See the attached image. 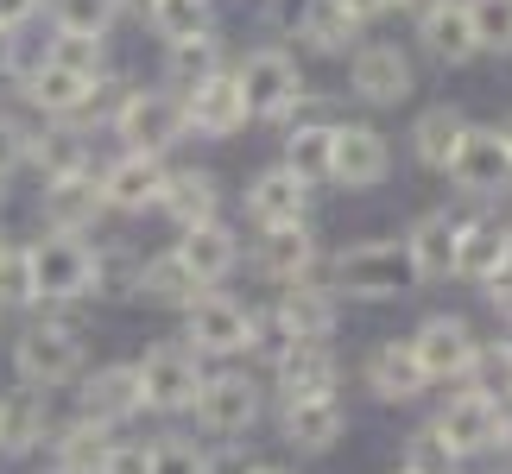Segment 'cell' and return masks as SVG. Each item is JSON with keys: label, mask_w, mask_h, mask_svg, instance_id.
<instances>
[{"label": "cell", "mask_w": 512, "mask_h": 474, "mask_svg": "<svg viewBox=\"0 0 512 474\" xmlns=\"http://www.w3.org/2000/svg\"><path fill=\"white\" fill-rule=\"evenodd\" d=\"M133 279H140V260H133L127 247H102V253H95L89 291H102V298H133Z\"/></svg>", "instance_id": "b9f144b4"}, {"label": "cell", "mask_w": 512, "mask_h": 474, "mask_svg": "<svg viewBox=\"0 0 512 474\" xmlns=\"http://www.w3.org/2000/svg\"><path fill=\"white\" fill-rule=\"evenodd\" d=\"M108 196H102V177L83 171H64V177H45V228L57 234H89L95 222H102Z\"/></svg>", "instance_id": "4fadbf2b"}, {"label": "cell", "mask_w": 512, "mask_h": 474, "mask_svg": "<svg viewBox=\"0 0 512 474\" xmlns=\"http://www.w3.org/2000/svg\"><path fill=\"white\" fill-rule=\"evenodd\" d=\"M177 260L196 272V285H222L234 272V260H241V241H234L222 222H196V228H184V241H177Z\"/></svg>", "instance_id": "4316f807"}, {"label": "cell", "mask_w": 512, "mask_h": 474, "mask_svg": "<svg viewBox=\"0 0 512 474\" xmlns=\"http://www.w3.org/2000/svg\"><path fill=\"white\" fill-rule=\"evenodd\" d=\"M443 171L462 196H506L512 190V152L500 140V127H462V140Z\"/></svg>", "instance_id": "8992f818"}, {"label": "cell", "mask_w": 512, "mask_h": 474, "mask_svg": "<svg viewBox=\"0 0 512 474\" xmlns=\"http://www.w3.org/2000/svg\"><path fill=\"white\" fill-rule=\"evenodd\" d=\"M392 171V146L380 127H336L329 133V177L342 190H373Z\"/></svg>", "instance_id": "8fae6325"}, {"label": "cell", "mask_w": 512, "mask_h": 474, "mask_svg": "<svg viewBox=\"0 0 512 474\" xmlns=\"http://www.w3.org/2000/svg\"><path fill=\"white\" fill-rule=\"evenodd\" d=\"M247 468H253V462L241 456V449H228V456H209V468H203V474H247Z\"/></svg>", "instance_id": "f5cc1de1"}, {"label": "cell", "mask_w": 512, "mask_h": 474, "mask_svg": "<svg viewBox=\"0 0 512 474\" xmlns=\"http://www.w3.org/2000/svg\"><path fill=\"white\" fill-rule=\"evenodd\" d=\"M336 354L323 342H285L279 354V399H323V392H336Z\"/></svg>", "instance_id": "cb8c5ba5"}, {"label": "cell", "mask_w": 512, "mask_h": 474, "mask_svg": "<svg viewBox=\"0 0 512 474\" xmlns=\"http://www.w3.org/2000/svg\"><path fill=\"white\" fill-rule=\"evenodd\" d=\"M121 7H133V13H146V7H152V0H121Z\"/></svg>", "instance_id": "11a10c76"}, {"label": "cell", "mask_w": 512, "mask_h": 474, "mask_svg": "<svg viewBox=\"0 0 512 474\" xmlns=\"http://www.w3.org/2000/svg\"><path fill=\"white\" fill-rule=\"evenodd\" d=\"M26 158H32L45 177H64V171H83V165H89V146H83V133H76L70 121H57L51 133H38V140L26 146Z\"/></svg>", "instance_id": "d590c367"}, {"label": "cell", "mask_w": 512, "mask_h": 474, "mask_svg": "<svg viewBox=\"0 0 512 474\" xmlns=\"http://www.w3.org/2000/svg\"><path fill=\"white\" fill-rule=\"evenodd\" d=\"M329 133H336V121L285 127V165L298 171L304 184H317V177H329Z\"/></svg>", "instance_id": "8d00e7d4"}, {"label": "cell", "mask_w": 512, "mask_h": 474, "mask_svg": "<svg viewBox=\"0 0 512 474\" xmlns=\"http://www.w3.org/2000/svg\"><path fill=\"white\" fill-rule=\"evenodd\" d=\"M184 121H190L196 133H209V140H228V133H241V127L253 121V114H247V95H241V83L215 70L209 83L184 89Z\"/></svg>", "instance_id": "2e32d148"}, {"label": "cell", "mask_w": 512, "mask_h": 474, "mask_svg": "<svg viewBox=\"0 0 512 474\" xmlns=\"http://www.w3.org/2000/svg\"><path fill=\"white\" fill-rule=\"evenodd\" d=\"M367 386H373V399H386V405H411V399L430 392V373L418 367L411 342H380L367 354Z\"/></svg>", "instance_id": "44dd1931"}, {"label": "cell", "mask_w": 512, "mask_h": 474, "mask_svg": "<svg viewBox=\"0 0 512 474\" xmlns=\"http://www.w3.org/2000/svg\"><path fill=\"white\" fill-rule=\"evenodd\" d=\"M279 329H285V342H329L336 335V298L317 291L310 279L285 285L279 291Z\"/></svg>", "instance_id": "d4e9b609"}, {"label": "cell", "mask_w": 512, "mask_h": 474, "mask_svg": "<svg viewBox=\"0 0 512 474\" xmlns=\"http://www.w3.org/2000/svg\"><path fill=\"white\" fill-rule=\"evenodd\" d=\"M329 285L348 291V298H361V304H386V298H405V291L418 285V272H411L405 241H354V247L336 253Z\"/></svg>", "instance_id": "6da1fadb"}, {"label": "cell", "mask_w": 512, "mask_h": 474, "mask_svg": "<svg viewBox=\"0 0 512 474\" xmlns=\"http://www.w3.org/2000/svg\"><path fill=\"white\" fill-rule=\"evenodd\" d=\"M45 57H57V64H76V70H95V76H102V38H70V32H57V45H51Z\"/></svg>", "instance_id": "bcb514c9"}, {"label": "cell", "mask_w": 512, "mask_h": 474, "mask_svg": "<svg viewBox=\"0 0 512 474\" xmlns=\"http://www.w3.org/2000/svg\"><path fill=\"white\" fill-rule=\"evenodd\" d=\"M13 64H19V38L13 26H0V76H13Z\"/></svg>", "instance_id": "db71d44e"}, {"label": "cell", "mask_w": 512, "mask_h": 474, "mask_svg": "<svg viewBox=\"0 0 512 474\" xmlns=\"http://www.w3.org/2000/svg\"><path fill=\"white\" fill-rule=\"evenodd\" d=\"M298 38H310L323 57H348L354 38H361V19H354L342 0H298Z\"/></svg>", "instance_id": "f1b7e54d"}, {"label": "cell", "mask_w": 512, "mask_h": 474, "mask_svg": "<svg viewBox=\"0 0 512 474\" xmlns=\"http://www.w3.org/2000/svg\"><path fill=\"white\" fill-rule=\"evenodd\" d=\"M13 304H38L32 298V260H26V247H0V310H13Z\"/></svg>", "instance_id": "7bdbcfd3"}, {"label": "cell", "mask_w": 512, "mask_h": 474, "mask_svg": "<svg viewBox=\"0 0 512 474\" xmlns=\"http://www.w3.org/2000/svg\"><path fill=\"white\" fill-rule=\"evenodd\" d=\"M500 140H506V152H512V121H506V127H500Z\"/></svg>", "instance_id": "9f6ffc18"}, {"label": "cell", "mask_w": 512, "mask_h": 474, "mask_svg": "<svg viewBox=\"0 0 512 474\" xmlns=\"http://www.w3.org/2000/svg\"><path fill=\"white\" fill-rule=\"evenodd\" d=\"M95 89H102V76H95V70L57 64V57H45V64L26 76V102L45 108L51 121H70V114H83V108L95 102Z\"/></svg>", "instance_id": "5bb4252c"}, {"label": "cell", "mask_w": 512, "mask_h": 474, "mask_svg": "<svg viewBox=\"0 0 512 474\" xmlns=\"http://www.w3.org/2000/svg\"><path fill=\"white\" fill-rule=\"evenodd\" d=\"M165 177L171 171L159 165V152H127L102 171V196H108V209H121V215H146V209H159Z\"/></svg>", "instance_id": "9a60e30c"}, {"label": "cell", "mask_w": 512, "mask_h": 474, "mask_svg": "<svg viewBox=\"0 0 512 474\" xmlns=\"http://www.w3.org/2000/svg\"><path fill=\"white\" fill-rule=\"evenodd\" d=\"M506 253H512V228L487 222V215H481V222H462V228H456V272H462V279L481 285L487 272L506 260Z\"/></svg>", "instance_id": "1f68e13d"}, {"label": "cell", "mask_w": 512, "mask_h": 474, "mask_svg": "<svg viewBox=\"0 0 512 474\" xmlns=\"http://www.w3.org/2000/svg\"><path fill=\"white\" fill-rule=\"evenodd\" d=\"M133 411H140V373H133V361L95 367L83 380V418L89 424H121Z\"/></svg>", "instance_id": "603a6c76"}, {"label": "cell", "mask_w": 512, "mask_h": 474, "mask_svg": "<svg viewBox=\"0 0 512 474\" xmlns=\"http://www.w3.org/2000/svg\"><path fill=\"white\" fill-rule=\"evenodd\" d=\"M26 260H32V298H45V304H76V298H89L95 247L83 241V234H57V228H51V241L26 247Z\"/></svg>", "instance_id": "3957f363"}, {"label": "cell", "mask_w": 512, "mask_h": 474, "mask_svg": "<svg viewBox=\"0 0 512 474\" xmlns=\"http://www.w3.org/2000/svg\"><path fill=\"white\" fill-rule=\"evenodd\" d=\"M411 354L430 380H462L468 361H475V329L462 316H430V323L411 335Z\"/></svg>", "instance_id": "ac0fdd59"}, {"label": "cell", "mask_w": 512, "mask_h": 474, "mask_svg": "<svg viewBox=\"0 0 512 474\" xmlns=\"http://www.w3.org/2000/svg\"><path fill=\"white\" fill-rule=\"evenodd\" d=\"M51 474H64V468H51Z\"/></svg>", "instance_id": "94428289"}, {"label": "cell", "mask_w": 512, "mask_h": 474, "mask_svg": "<svg viewBox=\"0 0 512 474\" xmlns=\"http://www.w3.org/2000/svg\"><path fill=\"white\" fill-rule=\"evenodd\" d=\"M418 38H424V51L437 57V64H449V70H462V64H475V57H481L462 0H430L424 19H418Z\"/></svg>", "instance_id": "d6986e66"}, {"label": "cell", "mask_w": 512, "mask_h": 474, "mask_svg": "<svg viewBox=\"0 0 512 474\" xmlns=\"http://www.w3.org/2000/svg\"><path fill=\"white\" fill-rule=\"evenodd\" d=\"M342 7H348V13H354V19L367 26V19H386V13H399L405 0H342Z\"/></svg>", "instance_id": "f907efd6"}, {"label": "cell", "mask_w": 512, "mask_h": 474, "mask_svg": "<svg viewBox=\"0 0 512 474\" xmlns=\"http://www.w3.org/2000/svg\"><path fill=\"white\" fill-rule=\"evenodd\" d=\"M26 146H32V133L13 121V114H0V177L26 165Z\"/></svg>", "instance_id": "7dc6e473"}, {"label": "cell", "mask_w": 512, "mask_h": 474, "mask_svg": "<svg viewBox=\"0 0 512 474\" xmlns=\"http://www.w3.org/2000/svg\"><path fill=\"white\" fill-rule=\"evenodd\" d=\"M196 418H203L209 437H247L260 424V386L247 373H203V392H196Z\"/></svg>", "instance_id": "9c48e42d"}, {"label": "cell", "mask_w": 512, "mask_h": 474, "mask_svg": "<svg viewBox=\"0 0 512 474\" xmlns=\"http://www.w3.org/2000/svg\"><path fill=\"white\" fill-rule=\"evenodd\" d=\"M196 272L177 260V247L171 253H152V260H140V279H133V298H146V304H165V310H184L196 298Z\"/></svg>", "instance_id": "f546056e"}, {"label": "cell", "mask_w": 512, "mask_h": 474, "mask_svg": "<svg viewBox=\"0 0 512 474\" xmlns=\"http://www.w3.org/2000/svg\"><path fill=\"white\" fill-rule=\"evenodd\" d=\"M0 184H7V177H0ZM0 196H7V190H0Z\"/></svg>", "instance_id": "91938a15"}, {"label": "cell", "mask_w": 512, "mask_h": 474, "mask_svg": "<svg viewBox=\"0 0 512 474\" xmlns=\"http://www.w3.org/2000/svg\"><path fill=\"white\" fill-rule=\"evenodd\" d=\"M114 13H121V0H51L57 32H70V38H102L114 26Z\"/></svg>", "instance_id": "f35d334b"}, {"label": "cell", "mask_w": 512, "mask_h": 474, "mask_svg": "<svg viewBox=\"0 0 512 474\" xmlns=\"http://www.w3.org/2000/svg\"><path fill=\"white\" fill-rule=\"evenodd\" d=\"M102 474H152V449L146 443H108Z\"/></svg>", "instance_id": "c3c4849f"}, {"label": "cell", "mask_w": 512, "mask_h": 474, "mask_svg": "<svg viewBox=\"0 0 512 474\" xmlns=\"http://www.w3.org/2000/svg\"><path fill=\"white\" fill-rule=\"evenodd\" d=\"M133 373H140V405H152V411H190L196 392H203V361L184 342L152 348L146 361H133Z\"/></svg>", "instance_id": "52a82bcc"}, {"label": "cell", "mask_w": 512, "mask_h": 474, "mask_svg": "<svg viewBox=\"0 0 512 474\" xmlns=\"http://www.w3.org/2000/svg\"><path fill=\"white\" fill-rule=\"evenodd\" d=\"M184 342L196 354H215V361H234V354H253V342H260V323H253L247 304L222 298V291H196V298L184 304Z\"/></svg>", "instance_id": "7a4b0ae2"}, {"label": "cell", "mask_w": 512, "mask_h": 474, "mask_svg": "<svg viewBox=\"0 0 512 474\" xmlns=\"http://www.w3.org/2000/svg\"><path fill=\"white\" fill-rule=\"evenodd\" d=\"M32 13H38V0H0V26H13V32L26 26Z\"/></svg>", "instance_id": "816d5d0a"}, {"label": "cell", "mask_w": 512, "mask_h": 474, "mask_svg": "<svg viewBox=\"0 0 512 474\" xmlns=\"http://www.w3.org/2000/svg\"><path fill=\"white\" fill-rule=\"evenodd\" d=\"M405 468H418V474H456V456L443 449L437 430H418V437H411V449H405Z\"/></svg>", "instance_id": "f6af8a7d"}, {"label": "cell", "mask_w": 512, "mask_h": 474, "mask_svg": "<svg viewBox=\"0 0 512 474\" xmlns=\"http://www.w3.org/2000/svg\"><path fill=\"white\" fill-rule=\"evenodd\" d=\"M253 266H260L272 285H298V279H310V272H317V241H310L304 222H279V228L260 234Z\"/></svg>", "instance_id": "7402d4cb"}, {"label": "cell", "mask_w": 512, "mask_h": 474, "mask_svg": "<svg viewBox=\"0 0 512 474\" xmlns=\"http://www.w3.org/2000/svg\"><path fill=\"white\" fill-rule=\"evenodd\" d=\"M203 468H209V449H196L190 437L152 443V474H203Z\"/></svg>", "instance_id": "ee69618b"}, {"label": "cell", "mask_w": 512, "mask_h": 474, "mask_svg": "<svg viewBox=\"0 0 512 474\" xmlns=\"http://www.w3.org/2000/svg\"><path fill=\"white\" fill-rule=\"evenodd\" d=\"M468 7V26H475V45L481 51H512V0H462Z\"/></svg>", "instance_id": "60d3db41"}, {"label": "cell", "mask_w": 512, "mask_h": 474, "mask_svg": "<svg viewBox=\"0 0 512 474\" xmlns=\"http://www.w3.org/2000/svg\"><path fill=\"white\" fill-rule=\"evenodd\" d=\"M108 424H89V418H76L64 437H57V468L64 474H102V462H108Z\"/></svg>", "instance_id": "e575fe53"}, {"label": "cell", "mask_w": 512, "mask_h": 474, "mask_svg": "<svg viewBox=\"0 0 512 474\" xmlns=\"http://www.w3.org/2000/svg\"><path fill=\"white\" fill-rule=\"evenodd\" d=\"M159 209L171 215L177 228L215 222V209H222V184H215L209 171H177V177H165V196H159Z\"/></svg>", "instance_id": "4dcf8cb0"}, {"label": "cell", "mask_w": 512, "mask_h": 474, "mask_svg": "<svg viewBox=\"0 0 512 474\" xmlns=\"http://www.w3.org/2000/svg\"><path fill=\"white\" fill-rule=\"evenodd\" d=\"M342 430H348V411H342L336 392H323V399H285V411H279V437L291 449H304V456L336 449Z\"/></svg>", "instance_id": "e0dca14e"}, {"label": "cell", "mask_w": 512, "mask_h": 474, "mask_svg": "<svg viewBox=\"0 0 512 474\" xmlns=\"http://www.w3.org/2000/svg\"><path fill=\"white\" fill-rule=\"evenodd\" d=\"M481 285H487V298H494V310H506V316H512V253H506L494 272H487Z\"/></svg>", "instance_id": "681fc988"}, {"label": "cell", "mask_w": 512, "mask_h": 474, "mask_svg": "<svg viewBox=\"0 0 512 474\" xmlns=\"http://www.w3.org/2000/svg\"><path fill=\"white\" fill-rule=\"evenodd\" d=\"M247 474H285V468H247Z\"/></svg>", "instance_id": "6f0895ef"}, {"label": "cell", "mask_w": 512, "mask_h": 474, "mask_svg": "<svg viewBox=\"0 0 512 474\" xmlns=\"http://www.w3.org/2000/svg\"><path fill=\"white\" fill-rule=\"evenodd\" d=\"M399 474H418V468H405V462H399Z\"/></svg>", "instance_id": "680465c9"}, {"label": "cell", "mask_w": 512, "mask_h": 474, "mask_svg": "<svg viewBox=\"0 0 512 474\" xmlns=\"http://www.w3.org/2000/svg\"><path fill=\"white\" fill-rule=\"evenodd\" d=\"M506 323H512V316H506Z\"/></svg>", "instance_id": "6125c7cd"}, {"label": "cell", "mask_w": 512, "mask_h": 474, "mask_svg": "<svg viewBox=\"0 0 512 474\" xmlns=\"http://www.w3.org/2000/svg\"><path fill=\"white\" fill-rule=\"evenodd\" d=\"M45 392L19 380L7 399H0V456H32L38 443H45Z\"/></svg>", "instance_id": "83f0119b"}, {"label": "cell", "mask_w": 512, "mask_h": 474, "mask_svg": "<svg viewBox=\"0 0 512 474\" xmlns=\"http://www.w3.org/2000/svg\"><path fill=\"white\" fill-rule=\"evenodd\" d=\"M215 70H222V45H215L209 32H190V38H171L165 45V83L171 89H196V83H209Z\"/></svg>", "instance_id": "d6a6232c"}, {"label": "cell", "mask_w": 512, "mask_h": 474, "mask_svg": "<svg viewBox=\"0 0 512 474\" xmlns=\"http://www.w3.org/2000/svg\"><path fill=\"white\" fill-rule=\"evenodd\" d=\"M348 83L373 108H399L405 95L418 89V76H411V57L399 45H361V51H354V64H348Z\"/></svg>", "instance_id": "7c38bea8"}, {"label": "cell", "mask_w": 512, "mask_h": 474, "mask_svg": "<svg viewBox=\"0 0 512 474\" xmlns=\"http://www.w3.org/2000/svg\"><path fill=\"white\" fill-rule=\"evenodd\" d=\"M114 133L127 140V152H165L190 133L184 121V95H165V89H133L121 108H114Z\"/></svg>", "instance_id": "5b68a950"}, {"label": "cell", "mask_w": 512, "mask_h": 474, "mask_svg": "<svg viewBox=\"0 0 512 474\" xmlns=\"http://www.w3.org/2000/svg\"><path fill=\"white\" fill-rule=\"evenodd\" d=\"M234 83H241L247 95V114L253 121H279V108L291 102V95H304V76H298V57L279 51V45H260L247 57L241 70H234Z\"/></svg>", "instance_id": "ba28073f"}, {"label": "cell", "mask_w": 512, "mask_h": 474, "mask_svg": "<svg viewBox=\"0 0 512 474\" xmlns=\"http://www.w3.org/2000/svg\"><path fill=\"white\" fill-rule=\"evenodd\" d=\"M13 373L26 386H38V392L70 386L76 373H83V342H76V329L70 323H38V329H26L13 342Z\"/></svg>", "instance_id": "277c9868"}, {"label": "cell", "mask_w": 512, "mask_h": 474, "mask_svg": "<svg viewBox=\"0 0 512 474\" xmlns=\"http://www.w3.org/2000/svg\"><path fill=\"white\" fill-rule=\"evenodd\" d=\"M468 380H475L481 399L500 405V418H512V342H500V348H475V361H468Z\"/></svg>", "instance_id": "74e56055"}, {"label": "cell", "mask_w": 512, "mask_h": 474, "mask_svg": "<svg viewBox=\"0 0 512 474\" xmlns=\"http://www.w3.org/2000/svg\"><path fill=\"white\" fill-rule=\"evenodd\" d=\"M500 405L494 399H481V392H456V399H449L443 411H437V437H443V449L449 456H487V449H500Z\"/></svg>", "instance_id": "30bf717a"}, {"label": "cell", "mask_w": 512, "mask_h": 474, "mask_svg": "<svg viewBox=\"0 0 512 474\" xmlns=\"http://www.w3.org/2000/svg\"><path fill=\"white\" fill-rule=\"evenodd\" d=\"M146 26L165 38H190V32H209V0H152L146 7Z\"/></svg>", "instance_id": "ab89813d"}, {"label": "cell", "mask_w": 512, "mask_h": 474, "mask_svg": "<svg viewBox=\"0 0 512 474\" xmlns=\"http://www.w3.org/2000/svg\"><path fill=\"white\" fill-rule=\"evenodd\" d=\"M304 209H310V184L291 165H272L260 171L247 184V215L260 228H279V222H304Z\"/></svg>", "instance_id": "ffe728a7"}, {"label": "cell", "mask_w": 512, "mask_h": 474, "mask_svg": "<svg viewBox=\"0 0 512 474\" xmlns=\"http://www.w3.org/2000/svg\"><path fill=\"white\" fill-rule=\"evenodd\" d=\"M462 108H424L418 114V127H411V152H418V165H430V171H443L449 165V152H456V140H462Z\"/></svg>", "instance_id": "836d02e7"}, {"label": "cell", "mask_w": 512, "mask_h": 474, "mask_svg": "<svg viewBox=\"0 0 512 474\" xmlns=\"http://www.w3.org/2000/svg\"><path fill=\"white\" fill-rule=\"evenodd\" d=\"M456 215L449 209H430L418 228H411V241H405V253H411V272H418V285H430V279H449L456 272Z\"/></svg>", "instance_id": "484cf974"}]
</instances>
